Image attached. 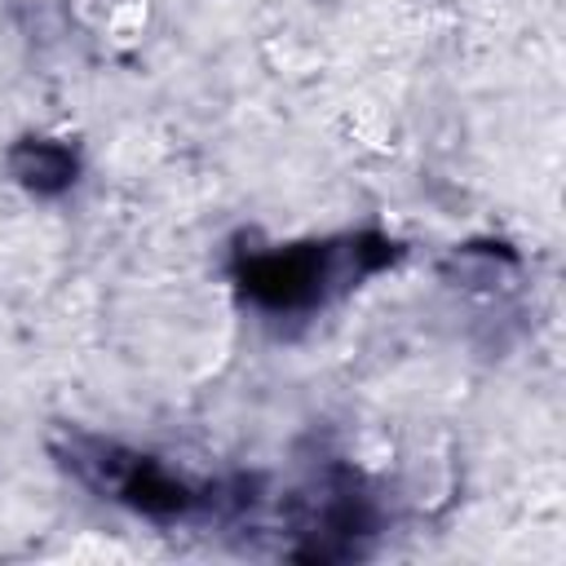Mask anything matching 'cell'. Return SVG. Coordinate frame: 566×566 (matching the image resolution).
<instances>
[{
  "instance_id": "1",
  "label": "cell",
  "mask_w": 566,
  "mask_h": 566,
  "mask_svg": "<svg viewBox=\"0 0 566 566\" xmlns=\"http://www.w3.org/2000/svg\"><path fill=\"white\" fill-rule=\"evenodd\" d=\"M394 243L385 239H354L345 248H283V252H265L252 256L243 270L248 292L270 305V310H301V305H318L327 292L349 287L358 274L376 270L380 261H389Z\"/></svg>"
},
{
  "instance_id": "2",
  "label": "cell",
  "mask_w": 566,
  "mask_h": 566,
  "mask_svg": "<svg viewBox=\"0 0 566 566\" xmlns=\"http://www.w3.org/2000/svg\"><path fill=\"white\" fill-rule=\"evenodd\" d=\"M9 172H13V181H22L40 195H57L75 181V155L57 142H22L9 150Z\"/></svg>"
}]
</instances>
